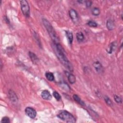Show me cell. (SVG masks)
I'll list each match as a JSON object with an SVG mask.
<instances>
[{
	"label": "cell",
	"instance_id": "5b68a950",
	"mask_svg": "<svg viewBox=\"0 0 123 123\" xmlns=\"http://www.w3.org/2000/svg\"><path fill=\"white\" fill-rule=\"evenodd\" d=\"M25 113L29 117L32 119L35 118L37 115V113L36 110L33 108L30 107H28L26 108Z\"/></svg>",
	"mask_w": 123,
	"mask_h": 123
},
{
	"label": "cell",
	"instance_id": "8fae6325",
	"mask_svg": "<svg viewBox=\"0 0 123 123\" xmlns=\"http://www.w3.org/2000/svg\"><path fill=\"white\" fill-rule=\"evenodd\" d=\"M93 66H94V67L95 68V70L97 72H100L103 70V66H102V64L100 63H99V61L95 62L93 63Z\"/></svg>",
	"mask_w": 123,
	"mask_h": 123
},
{
	"label": "cell",
	"instance_id": "4fadbf2b",
	"mask_svg": "<svg viewBox=\"0 0 123 123\" xmlns=\"http://www.w3.org/2000/svg\"><path fill=\"white\" fill-rule=\"evenodd\" d=\"M117 46V43H116V42H113L111 43L110 45L109 46V48L107 51V52L110 53L111 54L112 53V52L115 51V50L116 49Z\"/></svg>",
	"mask_w": 123,
	"mask_h": 123
},
{
	"label": "cell",
	"instance_id": "ac0fdd59",
	"mask_svg": "<svg viewBox=\"0 0 123 123\" xmlns=\"http://www.w3.org/2000/svg\"><path fill=\"white\" fill-rule=\"evenodd\" d=\"M59 85L62 88H63V89H64L65 91H69L70 90V87L67 84H66L65 83H61L60 84H59Z\"/></svg>",
	"mask_w": 123,
	"mask_h": 123
},
{
	"label": "cell",
	"instance_id": "52a82bcc",
	"mask_svg": "<svg viewBox=\"0 0 123 123\" xmlns=\"http://www.w3.org/2000/svg\"><path fill=\"white\" fill-rule=\"evenodd\" d=\"M8 96L10 100L12 103H16L17 102L18 98L14 91L12 90H10L8 92Z\"/></svg>",
	"mask_w": 123,
	"mask_h": 123
},
{
	"label": "cell",
	"instance_id": "7402d4cb",
	"mask_svg": "<svg viewBox=\"0 0 123 123\" xmlns=\"http://www.w3.org/2000/svg\"><path fill=\"white\" fill-rule=\"evenodd\" d=\"M53 95L54 97L57 100H60L61 99V97L60 95L56 91H54L53 92Z\"/></svg>",
	"mask_w": 123,
	"mask_h": 123
},
{
	"label": "cell",
	"instance_id": "7c38bea8",
	"mask_svg": "<svg viewBox=\"0 0 123 123\" xmlns=\"http://www.w3.org/2000/svg\"><path fill=\"white\" fill-rule=\"evenodd\" d=\"M65 34L70 44H72L73 41V33L70 30H66L65 31Z\"/></svg>",
	"mask_w": 123,
	"mask_h": 123
},
{
	"label": "cell",
	"instance_id": "ba28073f",
	"mask_svg": "<svg viewBox=\"0 0 123 123\" xmlns=\"http://www.w3.org/2000/svg\"><path fill=\"white\" fill-rule=\"evenodd\" d=\"M41 97L45 100H51L52 96L50 92L47 90H44L41 93Z\"/></svg>",
	"mask_w": 123,
	"mask_h": 123
},
{
	"label": "cell",
	"instance_id": "44dd1931",
	"mask_svg": "<svg viewBox=\"0 0 123 123\" xmlns=\"http://www.w3.org/2000/svg\"><path fill=\"white\" fill-rule=\"evenodd\" d=\"M87 25L91 27L96 28L98 26L97 23L94 21H89L87 23Z\"/></svg>",
	"mask_w": 123,
	"mask_h": 123
},
{
	"label": "cell",
	"instance_id": "7a4b0ae2",
	"mask_svg": "<svg viewBox=\"0 0 123 123\" xmlns=\"http://www.w3.org/2000/svg\"><path fill=\"white\" fill-rule=\"evenodd\" d=\"M43 23L44 26L47 29L50 36L51 37L53 43L58 44L59 43V39L53 27L50 23L49 21L47 19H43Z\"/></svg>",
	"mask_w": 123,
	"mask_h": 123
},
{
	"label": "cell",
	"instance_id": "3957f363",
	"mask_svg": "<svg viewBox=\"0 0 123 123\" xmlns=\"http://www.w3.org/2000/svg\"><path fill=\"white\" fill-rule=\"evenodd\" d=\"M57 116L66 123H74L75 122V119L74 116L71 114L68 111L63 110L60 111L57 115Z\"/></svg>",
	"mask_w": 123,
	"mask_h": 123
},
{
	"label": "cell",
	"instance_id": "9a60e30c",
	"mask_svg": "<svg viewBox=\"0 0 123 123\" xmlns=\"http://www.w3.org/2000/svg\"><path fill=\"white\" fill-rule=\"evenodd\" d=\"M73 98L76 102L79 103V104H80L82 106H85V103H84L83 101H82L81 99L80 98V97L79 96L76 94H75L73 95Z\"/></svg>",
	"mask_w": 123,
	"mask_h": 123
},
{
	"label": "cell",
	"instance_id": "277c9868",
	"mask_svg": "<svg viewBox=\"0 0 123 123\" xmlns=\"http://www.w3.org/2000/svg\"><path fill=\"white\" fill-rule=\"evenodd\" d=\"M21 8L23 15L27 17L30 16V7L28 2L26 0H22L20 1Z\"/></svg>",
	"mask_w": 123,
	"mask_h": 123
},
{
	"label": "cell",
	"instance_id": "5bb4252c",
	"mask_svg": "<svg viewBox=\"0 0 123 123\" xmlns=\"http://www.w3.org/2000/svg\"><path fill=\"white\" fill-rule=\"evenodd\" d=\"M29 55L32 61L34 63H36L39 61V58L35 53L30 52H29Z\"/></svg>",
	"mask_w": 123,
	"mask_h": 123
},
{
	"label": "cell",
	"instance_id": "8992f818",
	"mask_svg": "<svg viewBox=\"0 0 123 123\" xmlns=\"http://www.w3.org/2000/svg\"><path fill=\"white\" fill-rule=\"evenodd\" d=\"M69 15L74 23L75 24L79 23V16H78V14L75 10L74 9H71L69 11Z\"/></svg>",
	"mask_w": 123,
	"mask_h": 123
},
{
	"label": "cell",
	"instance_id": "2e32d148",
	"mask_svg": "<svg viewBox=\"0 0 123 123\" xmlns=\"http://www.w3.org/2000/svg\"><path fill=\"white\" fill-rule=\"evenodd\" d=\"M76 39L79 42H82L84 40V34L81 32H78L76 34Z\"/></svg>",
	"mask_w": 123,
	"mask_h": 123
},
{
	"label": "cell",
	"instance_id": "603a6c76",
	"mask_svg": "<svg viewBox=\"0 0 123 123\" xmlns=\"http://www.w3.org/2000/svg\"><path fill=\"white\" fill-rule=\"evenodd\" d=\"M114 99L115 100V101L118 103H122V98L117 95L114 96Z\"/></svg>",
	"mask_w": 123,
	"mask_h": 123
},
{
	"label": "cell",
	"instance_id": "cb8c5ba5",
	"mask_svg": "<svg viewBox=\"0 0 123 123\" xmlns=\"http://www.w3.org/2000/svg\"><path fill=\"white\" fill-rule=\"evenodd\" d=\"M1 123H9L10 122L9 118L8 117H4L2 121H1Z\"/></svg>",
	"mask_w": 123,
	"mask_h": 123
},
{
	"label": "cell",
	"instance_id": "484cf974",
	"mask_svg": "<svg viewBox=\"0 0 123 123\" xmlns=\"http://www.w3.org/2000/svg\"><path fill=\"white\" fill-rule=\"evenodd\" d=\"M86 3V6L87 7H91L92 4V2L90 1H86L85 2Z\"/></svg>",
	"mask_w": 123,
	"mask_h": 123
},
{
	"label": "cell",
	"instance_id": "e0dca14e",
	"mask_svg": "<svg viewBox=\"0 0 123 123\" xmlns=\"http://www.w3.org/2000/svg\"><path fill=\"white\" fill-rule=\"evenodd\" d=\"M47 79L50 81H53L54 80V76L53 74L51 72H47L45 74Z\"/></svg>",
	"mask_w": 123,
	"mask_h": 123
},
{
	"label": "cell",
	"instance_id": "ffe728a7",
	"mask_svg": "<svg viewBox=\"0 0 123 123\" xmlns=\"http://www.w3.org/2000/svg\"><path fill=\"white\" fill-rule=\"evenodd\" d=\"M104 100H105V101L106 103V104L110 106H113V103L112 102H111V99L107 96H105L104 97Z\"/></svg>",
	"mask_w": 123,
	"mask_h": 123
},
{
	"label": "cell",
	"instance_id": "d6986e66",
	"mask_svg": "<svg viewBox=\"0 0 123 123\" xmlns=\"http://www.w3.org/2000/svg\"><path fill=\"white\" fill-rule=\"evenodd\" d=\"M92 14L95 16H98L100 14V10L97 7H94L92 9Z\"/></svg>",
	"mask_w": 123,
	"mask_h": 123
},
{
	"label": "cell",
	"instance_id": "9c48e42d",
	"mask_svg": "<svg viewBox=\"0 0 123 123\" xmlns=\"http://www.w3.org/2000/svg\"><path fill=\"white\" fill-rule=\"evenodd\" d=\"M65 73L67 76V79L69 82L72 84H74L76 81L75 76L73 74L71 73H69L67 72H65Z\"/></svg>",
	"mask_w": 123,
	"mask_h": 123
},
{
	"label": "cell",
	"instance_id": "6da1fadb",
	"mask_svg": "<svg viewBox=\"0 0 123 123\" xmlns=\"http://www.w3.org/2000/svg\"><path fill=\"white\" fill-rule=\"evenodd\" d=\"M52 47L56 55L60 62L67 69L71 72H73L74 68L72 64L67 58L64 50L61 45L60 43H53Z\"/></svg>",
	"mask_w": 123,
	"mask_h": 123
},
{
	"label": "cell",
	"instance_id": "30bf717a",
	"mask_svg": "<svg viewBox=\"0 0 123 123\" xmlns=\"http://www.w3.org/2000/svg\"><path fill=\"white\" fill-rule=\"evenodd\" d=\"M107 28L109 30H113L115 28V24L114 22L111 19H109L106 22Z\"/></svg>",
	"mask_w": 123,
	"mask_h": 123
},
{
	"label": "cell",
	"instance_id": "d4e9b609",
	"mask_svg": "<svg viewBox=\"0 0 123 123\" xmlns=\"http://www.w3.org/2000/svg\"><path fill=\"white\" fill-rule=\"evenodd\" d=\"M34 36L35 39L36 40H37V42L38 43L39 45H40V47H41V42H40V39H39V36H38V34H37L35 32L34 34Z\"/></svg>",
	"mask_w": 123,
	"mask_h": 123
}]
</instances>
